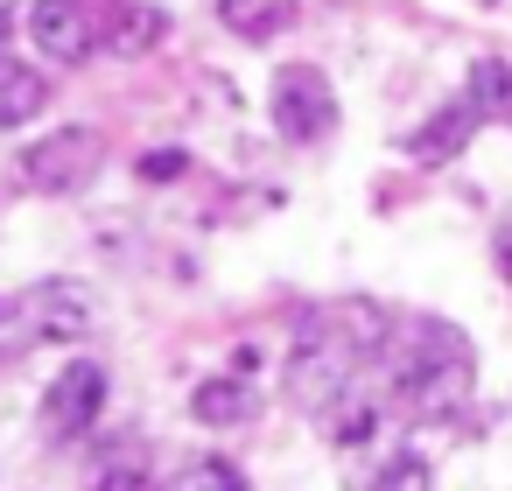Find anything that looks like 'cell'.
Returning <instances> with one entry per match:
<instances>
[{"label": "cell", "mask_w": 512, "mask_h": 491, "mask_svg": "<svg viewBox=\"0 0 512 491\" xmlns=\"http://www.w3.org/2000/svg\"><path fill=\"white\" fill-rule=\"evenodd\" d=\"M386 344H393V316L365 295H337V302L309 309L295 330V351H288V400L302 414H330Z\"/></svg>", "instance_id": "6da1fadb"}, {"label": "cell", "mask_w": 512, "mask_h": 491, "mask_svg": "<svg viewBox=\"0 0 512 491\" xmlns=\"http://www.w3.org/2000/svg\"><path fill=\"white\" fill-rule=\"evenodd\" d=\"M477 393V358L470 337L442 316H414L407 337L393 344V400L407 421H449Z\"/></svg>", "instance_id": "7a4b0ae2"}, {"label": "cell", "mask_w": 512, "mask_h": 491, "mask_svg": "<svg viewBox=\"0 0 512 491\" xmlns=\"http://www.w3.org/2000/svg\"><path fill=\"white\" fill-rule=\"evenodd\" d=\"M99 162H106V141H99L92 127H57V134H43L36 148H22L15 176H22V190H36V197H71V190H85V183L99 176Z\"/></svg>", "instance_id": "3957f363"}, {"label": "cell", "mask_w": 512, "mask_h": 491, "mask_svg": "<svg viewBox=\"0 0 512 491\" xmlns=\"http://www.w3.org/2000/svg\"><path fill=\"white\" fill-rule=\"evenodd\" d=\"M267 113H274V134L295 141V148H316L330 127H337V92L316 64H281L274 71V92H267Z\"/></svg>", "instance_id": "277c9868"}, {"label": "cell", "mask_w": 512, "mask_h": 491, "mask_svg": "<svg viewBox=\"0 0 512 491\" xmlns=\"http://www.w3.org/2000/svg\"><path fill=\"white\" fill-rule=\"evenodd\" d=\"M22 29L43 50V64H85L99 50V8L92 0H29Z\"/></svg>", "instance_id": "5b68a950"}, {"label": "cell", "mask_w": 512, "mask_h": 491, "mask_svg": "<svg viewBox=\"0 0 512 491\" xmlns=\"http://www.w3.org/2000/svg\"><path fill=\"white\" fill-rule=\"evenodd\" d=\"M99 407H106V365L99 358H71L50 379V393H43V435L71 442V435H85L99 421Z\"/></svg>", "instance_id": "8992f818"}, {"label": "cell", "mask_w": 512, "mask_h": 491, "mask_svg": "<svg viewBox=\"0 0 512 491\" xmlns=\"http://www.w3.org/2000/svg\"><path fill=\"white\" fill-rule=\"evenodd\" d=\"M169 36V15L148 8V0H99V50L113 57H141Z\"/></svg>", "instance_id": "52a82bcc"}, {"label": "cell", "mask_w": 512, "mask_h": 491, "mask_svg": "<svg viewBox=\"0 0 512 491\" xmlns=\"http://www.w3.org/2000/svg\"><path fill=\"white\" fill-rule=\"evenodd\" d=\"M484 120H477V106H470V92H456V99H442L435 113H428V127H414L407 134V155L414 162H449V155H463L470 148V134H477Z\"/></svg>", "instance_id": "ba28073f"}, {"label": "cell", "mask_w": 512, "mask_h": 491, "mask_svg": "<svg viewBox=\"0 0 512 491\" xmlns=\"http://www.w3.org/2000/svg\"><path fill=\"white\" fill-rule=\"evenodd\" d=\"M295 15H302V0H218V22L239 43H274L295 29Z\"/></svg>", "instance_id": "9c48e42d"}, {"label": "cell", "mask_w": 512, "mask_h": 491, "mask_svg": "<svg viewBox=\"0 0 512 491\" xmlns=\"http://www.w3.org/2000/svg\"><path fill=\"white\" fill-rule=\"evenodd\" d=\"M29 323H36V337H85V295H78V281H43L36 295H29Z\"/></svg>", "instance_id": "30bf717a"}, {"label": "cell", "mask_w": 512, "mask_h": 491, "mask_svg": "<svg viewBox=\"0 0 512 491\" xmlns=\"http://www.w3.org/2000/svg\"><path fill=\"white\" fill-rule=\"evenodd\" d=\"M43 106H50L43 71H36V64H15L8 50H0V127H29Z\"/></svg>", "instance_id": "8fae6325"}, {"label": "cell", "mask_w": 512, "mask_h": 491, "mask_svg": "<svg viewBox=\"0 0 512 491\" xmlns=\"http://www.w3.org/2000/svg\"><path fill=\"white\" fill-rule=\"evenodd\" d=\"M190 414H197L204 428H239V421L260 414V393H253L246 379H204V386L190 393Z\"/></svg>", "instance_id": "7c38bea8"}, {"label": "cell", "mask_w": 512, "mask_h": 491, "mask_svg": "<svg viewBox=\"0 0 512 491\" xmlns=\"http://www.w3.org/2000/svg\"><path fill=\"white\" fill-rule=\"evenodd\" d=\"M463 92H470L477 120H498V127H512V64H498V57H477Z\"/></svg>", "instance_id": "4fadbf2b"}, {"label": "cell", "mask_w": 512, "mask_h": 491, "mask_svg": "<svg viewBox=\"0 0 512 491\" xmlns=\"http://www.w3.org/2000/svg\"><path fill=\"white\" fill-rule=\"evenodd\" d=\"M169 491H253L225 456H197V463H183L176 477H169Z\"/></svg>", "instance_id": "5bb4252c"}, {"label": "cell", "mask_w": 512, "mask_h": 491, "mask_svg": "<svg viewBox=\"0 0 512 491\" xmlns=\"http://www.w3.org/2000/svg\"><path fill=\"white\" fill-rule=\"evenodd\" d=\"M92 491H148V477H141V463H134V449H120L99 477H92Z\"/></svg>", "instance_id": "9a60e30c"}, {"label": "cell", "mask_w": 512, "mask_h": 491, "mask_svg": "<svg viewBox=\"0 0 512 491\" xmlns=\"http://www.w3.org/2000/svg\"><path fill=\"white\" fill-rule=\"evenodd\" d=\"M190 169V155L183 148H162V155H141V183H176Z\"/></svg>", "instance_id": "2e32d148"}, {"label": "cell", "mask_w": 512, "mask_h": 491, "mask_svg": "<svg viewBox=\"0 0 512 491\" xmlns=\"http://www.w3.org/2000/svg\"><path fill=\"white\" fill-rule=\"evenodd\" d=\"M8 36H15V8L0 0V50H8Z\"/></svg>", "instance_id": "e0dca14e"}]
</instances>
